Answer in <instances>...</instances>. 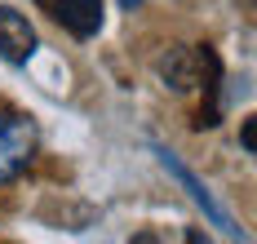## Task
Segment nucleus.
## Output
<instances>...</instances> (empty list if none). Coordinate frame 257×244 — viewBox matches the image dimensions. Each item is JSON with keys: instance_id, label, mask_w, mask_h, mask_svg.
Listing matches in <instances>:
<instances>
[{"instance_id": "obj_6", "label": "nucleus", "mask_w": 257, "mask_h": 244, "mask_svg": "<svg viewBox=\"0 0 257 244\" xmlns=\"http://www.w3.org/2000/svg\"><path fill=\"white\" fill-rule=\"evenodd\" d=\"M195 71H200V62H195V49H186V45H169L164 58H160V80L169 84L173 93H191L195 89Z\"/></svg>"}, {"instance_id": "obj_5", "label": "nucleus", "mask_w": 257, "mask_h": 244, "mask_svg": "<svg viewBox=\"0 0 257 244\" xmlns=\"http://www.w3.org/2000/svg\"><path fill=\"white\" fill-rule=\"evenodd\" d=\"M53 18L71 31V36L89 40V36H98V27H102V0H53Z\"/></svg>"}, {"instance_id": "obj_3", "label": "nucleus", "mask_w": 257, "mask_h": 244, "mask_svg": "<svg viewBox=\"0 0 257 244\" xmlns=\"http://www.w3.org/2000/svg\"><path fill=\"white\" fill-rule=\"evenodd\" d=\"M31 54H36V27L27 23L18 9L0 5V58L14 62V67H23V62H31Z\"/></svg>"}, {"instance_id": "obj_7", "label": "nucleus", "mask_w": 257, "mask_h": 244, "mask_svg": "<svg viewBox=\"0 0 257 244\" xmlns=\"http://www.w3.org/2000/svg\"><path fill=\"white\" fill-rule=\"evenodd\" d=\"M239 147H244V151H253V147H257V125H253V120H244V129H239Z\"/></svg>"}, {"instance_id": "obj_1", "label": "nucleus", "mask_w": 257, "mask_h": 244, "mask_svg": "<svg viewBox=\"0 0 257 244\" xmlns=\"http://www.w3.org/2000/svg\"><path fill=\"white\" fill-rule=\"evenodd\" d=\"M36 125L18 111H0V182H14L36 156Z\"/></svg>"}, {"instance_id": "obj_2", "label": "nucleus", "mask_w": 257, "mask_h": 244, "mask_svg": "<svg viewBox=\"0 0 257 244\" xmlns=\"http://www.w3.org/2000/svg\"><path fill=\"white\" fill-rule=\"evenodd\" d=\"M155 156H160V164H164V169H169V173L182 182V191H186V195H191V200H195V204L208 213V222H213V226H222V235H231V240H244V231L231 222V213H226V209L213 200V191H208L204 182H200V178H195V173H191V169L178 160V151H169V147H155Z\"/></svg>"}, {"instance_id": "obj_4", "label": "nucleus", "mask_w": 257, "mask_h": 244, "mask_svg": "<svg viewBox=\"0 0 257 244\" xmlns=\"http://www.w3.org/2000/svg\"><path fill=\"white\" fill-rule=\"evenodd\" d=\"M195 62H200L195 80H204V93H208V102L200 107L195 129H213V125H217V115H222V102H217V89H222V62H217V54H213L208 45H200V49H195Z\"/></svg>"}]
</instances>
